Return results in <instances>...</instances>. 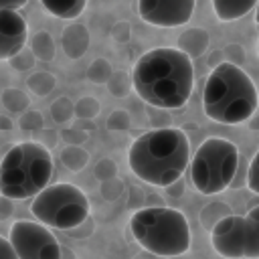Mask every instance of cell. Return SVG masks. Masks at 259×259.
<instances>
[{
	"label": "cell",
	"instance_id": "obj_1",
	"mask_svg": "<svg viewBox=\"0 0 259 259\" xmlns=\"http://www.w3.org/2000/svg\"><path fill=\"white\" fill-rule=\"evenodd\" d=\"M132 81L134 91L148 105L180 109L194 89V65L180 49H152L136 61Z\"/></svg>",
	"mask_w": 259,
	"mask_h": 259
},
{
	"label": "cell",
	"instance_id": "obj_2",
	"mask_svg": "<svg viewBox=\"0 0 259 259\" xmlns=\"http://www.w3.org/2000/svg\"><path fill=\"white\" fill-rule=\"evenodd\" d=\"M132 172L152 186H168L182 178L190 164V142L184 130L158 127L138 136L127 152Z\"/></svg>",
	"mask_w": 259,
	"mask_h": 259
},
{
	"label": "cell",
	"instance_id": "obj_3",
	"mask_svg": "<svg viewBox=\"0 0 259 259\" xmlns=\"http://www.w3.org/2000/svg\"><path fill=\"white\" fill-rule=\"evenodd\" d=\"M257 105V87L239 65L225 61L210 69L202 89V109L208 119L225 125H239L255 115Z\"/></svg>",
	"mask_w": 259,
	"mask_h": 259
},
{
	"label": "cell",
	"instance_id": "obj_4",
	"mask_svg": "<svg viewBox=\"0 0 259 259\" xmlns=\"http://www.w3.org/2000/svg\"><path fill=\"white\" fill-rule=\"evenodd\" d=\"M53 156L38 142L12 144L0 160V194L12 200L34 198L51 184Z\"/></svg>",
	"mask_w": 259,
	"mask_h": 259
},
{
	"label": "cell",
	"instance_id": "obj_5",
	"mask_svg": "<svg viewBox=\"0 0 259 259\" xmlns=\"http://www.w3.org/2000/svg\"><path fill=\"white\" fill-rule=\"evenodd\" d=\"M127 227L136 243L154 255L178 257L190 249V227L178 208L164 204L138 208Z\"/></svg>",
	"mask_w": 259,
	"mask_h": 259
},
{
	"label": "cell",
	"instance_id": "obj_6",
	"mask_svg": "<svg viewBox=\"0 0 259 259\" xmlns=\"http://www.w3.org/2000/svg\"><path fill=\"white\" fill-rule=\"evenodd\" d=\"M239 150L225 138H206L190 158V180L200 194L227 190L239 166Z\"/></svg>",
	"mask_w": 259,
	"mask_h": 259
},
{
	"label": "cell",
	"instance_id": "obj_7",
	"mask_svg": "<svg viewBox=\"0 0 259 259\" xmlns=\"http://www.w3.org/2000/svg\"><path fill=\"white\" fill-rule=\"evenodd\" d=\"M91 204L87 194L69 182H57L42 188L30 202L32 217L57 231H71L89 217Z\"/></svg>",
	"mask_w": 259,
	"mask_h": 259
},
{
	"label": "cell",
	"instance_id": "obj_8",
	"mask_svg": "<svg viewBox=\"0 0 259 259\" xmlns=\"http://www.w3.org/2000/svg\"><path fill=\"white\" fill-rule=\"evenodd\" d=\"M214 253L225 259H259V233L243 214H229L210 231Z\"/></svg>",
	"mask_w": 259,
	"mask_h": 259
},
{
	"label": "cell",
	"instance_id": "obj_9",
	"mask_svg": "<svg viewBox=\"0 0 259 259\" xmlns=\"http://www.w3.org/2000/svg\"><path fill=\"white\" fill-rule=\"evenodd\" d=\"M10 243L18 259H61L59 239L38 221H16L10 227Z\"/></svg>",
	"mask_w": 259,
	"mask_h": 259
},
{
	"label": "cell",
	"instance_id": "obj_10",
	"mask_svg": "<svg viewBox=\"0 0 259 259\" xmlns=\"http://www.w3.org/2000/svg\"><path fill=\"white\" fill-rule=\"evenodd\" d=\"M196 0H138L140 18L152 26L176 28L192 18Z\"/></svg>",
	"mask_w": 259,
	"mask_h": 259
},
{
	"label": "cell",
	"instance_id": "obj_11",
	"mask_svg": "<svg viewBox=\"0 0 259 259\" xmlns=\"http://www.w3.org/2000/svg\"><path fill=\"white\" fill-rule=\"evenodd\" d=\"M28 26L18 10L0 8V61H8L26 47Z\"/></svg>",
	"mask_w": 259,
	"mask_h": 259
},
{
	"label": "cell",
	"instance_id": "obj_12",
	"mask_svg": "<svg viewBox=\"0 0 259 259\" xmlns=\"http://www.w3.org/2000/svg\"><path fill=\"white\" fill-rule=\"evenodd\" d=\"M89 30L85 24L81 22H71L69 26L63 28V34H61V45H63V53L69 57V59H81L87 49H89Z\"/></svg>",
	"mask_w": 259,
	"mask_h": 259
},
{
	"label": "cell",
	"instance_id": "obj_13",
	"mask_svg": "<svg viewBox=\"0 0 259 259\" xmlns=\"http://www.w3.org/2000/svg\"><path fill=\"white\" fill-rule=\"evenodd\" d=\"M210 45V34L204 30V28H198V26H192V28H186L184 32H180L178 36V47L182 53H186L190 59H198L200 55H204V51L208 49Z\"/></svg>",
	"mask_w": 259,
	"mask_h": 259
},
{
	"label": "cell",
	"instance_id": "obj_14",
	"mask_svg": "<svg viewBox=\"0 0 259 259\" xmlns=\"http://www.w3.org/2000/svg\"><path fill=\"white\" fill-rule=\"evenodd\" d=\"M259 0H212V10L221 22H233L249 14Z\"/></svg>",
	"mask_w": 259,
	"mask_h": 259
},
{
	"label": "cell",
	"instance_id": "obj_15",
	"mask_svg": "<svg viewBox=\"0 0 259 259\" xmlns=\"http://www.w3.org/2000/svg\"><path fill=\"white\" fill-rule=\"evenodd\" d=\"M40 4L49 14L63 20H73L85 10L87 0H40Z\"/></svg>",
	"mask_w": 259,
	"mask_h": 259
},
{
	"label": "cell",
	"instance_id": "obj_16",
	"mask_svg": "<svg viewBox=\"0 0 259 259\" xmlns=\"http://www.w3.org/2000/svg\"><path fill=\"white\" fill-rule=\"evenodd\" d=\"M229 214H233V212H231V206H229L227 202H223V200H212V202H208V204L202 206V210H200V214H198V221H200L202 229L210 233V231L214 229V225H217L219 221H223L225 217H229Z\"/></svg>",
	"mask_w": 259,
	"mask_h": 259
},
{
	"label": "cell",
	"instance_id": "obj_17",
	"mask_svg": "<svg viewBox=\"0 0 259 259\" xmlns=\"http://www.w3.org/2000/svg\"><path fill=\"white\" fill-rule=\"evenodd\" d=\"M28 47H30L32 55L40 61H53L55 59V40H53L51 32H47V30L34 32Z\"/></svg>",
	"mask_w": 259,
	"mask_h": 259
},
{
	"label": "cell",
	"instance_id": "obj_18",
	"mask_svg": "<svg viewBox=\"0 0 259 259\" xmlns=\"http://www.w3.org/2000/svg\"><path fill=\"white\" fill-rule=\"evenodd\" d=\"M59 158H61V162H63V166H65L67 170L79 172V170H83V168L87 166V162H89V152H87L83 146H65V148L61 150Z\"/></svg>",
	"mask_w": 259,
	"mask_h": 259
},
{
	"label": "cell",
	"instance_id": "obj_19",
	"mask_svg": "<svg viewBox=\"0 0 259 259\" xmlns=\"http://www.w3.org/2000/svg\"><path fill=\"white\" fill-rule=\"evenodd\" d=\"M2 103L10 113H18L20 115L30 107V97L24 91L16 89V87H6L2 91Z\"/></svg>",
	"mask_w": 259,
	"mask_h": 259
},
{
	"label": "cell",
	"instance_id": "obj_20",
	"mask_svg": "<svg viewBox=\"0 0 259 259\" xmlns=\"http://www.w3.org/2000/svg\"><path fill=\"white\" fill-rule=\"evenodd\" d=\"M57 81H55V75L47 73V71H34L28 79H26V87L32 91V95L36 97H45L49 95L53 89H55Z\"/></svg>",
	"mask_w": 259,
	"mask_h": 259
},
{
	"label": "cell",
	"instance_id": "obj_21",
	"mask_svg": "<svg viewBox=\"0 0 259 259\" xmlns=\"http://www.w3.org/2000/svg\"><path fill=\"white\" fill-rule=\"evenodd\" d=\"M105 85L113 97H127L130 91L134 89V81L125 71H113Z\"/></svg>",
	"mask_w": 259,
	"mask_h": 259
},
{
	"label": "cell",
	"instance_id": "obj_22",
	"mask_svg": "<svg viewBox=\"0 0 259 259\" xmlns=\"http://www.w3.org/2000/svg\"><path fill=\"white\" fill-rule=\"evenodd\" d=\"M49 113H51V117H53L55 123H67V121H71V117L75 115V103H73L69 97L61 95V97H57V99L51 103Z\"/></svg>",
	"mask_w": 259,
	"mask_h": 259
},
{
	"label": "cell",
	"instance_id": "obj_23",
	"mask_svg": "<svg viewBox=\"0 0 259 259\" xmlns=\"http://www.w3.org/2000/svg\"><path fill=\"white\" fill-rule=\"evenodd\" d=\"M111 73H113V67L109 65L107 59H101V57L91 61V65L87 67V79L91 83H97V85H105L109 81Z\"/></svg>",
	"mask_w": 259,
	"mask_h": 259
},
{
	"label": "cell",
	"instance_id": "obj_24",
	"mask_svg": "<svg viewBox=\"0 0 259 259\" xmlns=\"http://www.w3.org/2000/svg\"><path fill=\"white\" fill-rule=\"evenodd\" d=\"M18 127H20L24 134H38V132L45 127V117H42L40 111L28 107L24 113L18 115Z\"/></svg>",
	"mask_w": 259,
	"mask_h": 259
},
{
	"label": "cell",
	"instance_id": "obj_25",
	"mask_svg": "<svg viewBox=\"0 0 259 259\" xmlns=\"http://www.w3.org/2000/svg\"><path fill=\"white\" fill-rule=\"evenodd\" d=\"M123 190H125V184H123V180H119L117 176H115V178H109V180H103L101 186H99V194H101V198L107 200V202L117 200V198L123 194Z\"/></svg>",
	"mask_w": 259,
	"mask_h": 259
},
{
	"label": "cell",
	"instance_id": "obj_26",
	"mask_svg": "<svg viewBox=\"0 0 259 259\" xmlns=\"http://www.w3.org/2000/svg\"><path fill=\"white\" fill-rule=\"evenodd\" d=\"M99 113V101L95 97H81L75 101V115L81 119H93Z\"/></svg>",
	"mask_w": 259,
	"mask_h": 259
},
{
	"label": "cell",
	"instance_id": "obj_27",
	"mask_svg": "<svg viewBox=\"0 0 259 259\" xmlns=\"http://www.w3.org/2000/svg\"><path fill=\"white\" fill-rule=\"evenodd\" d=\"M34 59H36V57L32 55L30 47H24L22 51H18L14 57L8 59V65H10L12 69H16V71H28V69H32Z\"/></svg>",
	"mask_w": 259,
	"mask_h": 259
},
{
	"label": "cell",
	"instance_id": "obj_28",
	"mask_svg": "<svg viewBox=\"0 0 259 259\" xmlns=\"http://www.w3.org/2000/svg\"><path fill=\"white\" fill-rule=\"evenodd\" d=\"M247 188L253 194H259V150L257 154L251 158L249 168H247Z\"/></svg>",
	"mask_w": 259,
	"mask_h": 259
},
{
	"label": "cell",
	"instance_id": "obj_29",
	"mask_svg": "<svg viewBox=\"0 0 259 259\" xmlns=\"http://www.w3.org/2000/svg\"><path fill=\"white\" fill-rule=\"evenodd\" d=\"M107 127L113 132H127V127H130V115H127V111H123V109H117V111H111V115L107 117Z\"/></svg>",
	"mask_w": 259,
	"mask_h": 259
},
{
	"label": "cell",
	"instance_id": "obj_30",
	"mask_svg": "<svg viewBox=\"0 0 259 259\" xmlns=\"http://www.w3.org/2000/svg\"><path fill=\"white\" fill-rule=\"evenodd\" d=\"M95 176H97V180H109V178H115L117 176V166H115V162L113 160H109V158H103V160H99L97 162V166H95Z\"/></svg>",
	"mask_w": 259,
	"mask_h": 259
},
{
	"label": "cell",
	"instance_id": "obj_31",
	"mask_svg": "<svg viewBox=\"0 0 259 259\" xmlns=\"http://www.w3.org/2000/svg\"><path fill=\"white\" fill-rule=\"evenodd\" d=\"M166 111H168V109H162V107H152V109H148V119H150L152 130L168 127V125H170V113H166Z\"/></svg>",
	"mask_w": 259,
	"mask_h": 259
},
{
	"label": "cell",
	"instance_id": "obj_32",
	"mask_svg": "<svg viewBox=\"0 0 259 259\" xmlns=\"http://www.w3.org/2000/svg\"><path fill=\"white\" fill-rule=\"evenodd\" d=\"M223 55H225V61L233 63V65H243L245 61V49L237 42H229L227 47H223Z\"/></svg>",
	"mask_w": 259,
	"mask_h": 259
},
{
	"label": "cell",
	"instance_id": "obj_33",
	"mask_svg": "<svg viewBox=\"0 0 259 259\" xmlns=\"http://www.w3.org/2000/svg\"><path fill=\"white\" fill-rule=\"evenodd\" d=\"M61 138L65 140L67 146H81L87 140V132L79 127H67V130H61Z\"/></svg>",
	"mask_w": 259,
	"mask_h": 259
},
{
	"label": "cell",
	"instance_id": "obj_34",
	"mask_svg": "<svg viewBox=\"0 0 259 259\" xmlns=\"http://www.w3.org/2000/svg\"><path fill=\"white\" fill-rule=\"evenodd\" d=\"M132 36V26L130 22L125 20H117L113 26H111V38L117 40V42H127Z\"/></svg>",
	"mask_w": 259,
	"mask_h": 259
},
{
	"label": "cell",
	"instance_id": "obj_35",
	"mask_svg": "<svg viewBox=\"0 0 259 259\" xmlns=\"http://www.w3.org/2000/svg\"><path fill=\"white\" fill-rule=\"evenodd\" d=\"M130 190L134 192V194H130L132 198L127 200V206H132V208H144L146 206V194L148 192H144V190H140V188H136V186H130Z\"/></svg>",
	"mask_w": 259,
	"mask_h": 259
},
{
	"label": "cell",
	"instance_id": "obj_36",
	"mask_svg": "<svg viewBox=\"0 0 259 259\" xmlns=\"http://www.w3.org/2000/svg\"><path fill=\"white\" fill-rule=\"evenodd\" d=\"M247 168H249V164L245 166V164H243V160H239V166H237L235 178H233V182H231V186H229V188H241L243 184L247 186Z\"/></svg>",
	"mask_w": 259,
	"mask_h": 259
},
{
	"label": "cell",
	"instance_id": "obj_37",
	"mask_svg": "<svg viewBox=\"0 0 259 259\" xmlns=\"http://www.w3.org/2000/svg\"><path fill=\"white\" fill-rule=\"evenodd\" d=\"M14 212V204H12V198L0 194V223L2 221H8Z\"/></svg>",
	"mask_w": 259,
	"mask_h": 259
},
{
	"label": "cell",
	"instance_id": "obj_38",
	"mask_svg": "<svg viewBox=\"0 0 259 259\" xmlns=\"http://www.w3.org/2000/svg\"><path fill=\"white\" fill-rule=\"evenodd\" d=\"M0 259H18L10 239H4L2 235H0Z\"/></svg>",
	"mask_w": 259,
	"mask_h": 259
},
{
	"label": "cell",
	"instance_id": "obj_39",
	"mask_svg": "<svg viewBox=\"0 0 259 259\" xmlns=\"http://www.w3.org/2000/svg\"><path fill=\"white\" fill-rule=\"evenodd\" d=\"M164 190H166V194H170V196L178 198V196H182V194H184V180H182V178H178V180H174L172 184L164 186Z\"/></svg>",
	"mask_w": 259,
	"mask_h": 259
},
{
	"label": "cell",
	"instance_id": "obj_40",
	"mask_svg": "<svg viewBox=\"0 0 259 259\" xmlns=\"http://www.w3.org/2000/svg\"><path fill=\"white\" fill-rule=\"evenodd\" d=\"M247 221L253 225V229L259 233V204H255V206H251L249 210H247Z\"/></svg>",
	"mask_w": 259,
	"mask_h": 259
},
{
	"label": "cell",
	"instance_id": "obj_41",
	"mask_svg": "<svg viewBox=\"0 0 259 259\" xmlns=\"http://www.w3.org/2000/svg\"><path fill=\"white\" fill-rule=\"evenodd\" d=\"M221 63H225V55H223V49H217V51H212V53H210V57H208L206 65H208L210 69H214V67H217V65H221Z\"/></svg>",
	"mask_w": 259,
	"mask_h": 259
},
{
	"label": "cell",
	"instance_id": "obj_42",
	"mask_svg": "<svg viewBox=\"0 0 259 259\" xmlns=\"http://www.w3.org/2000/svg\"><path fill=\"white\" fill-rule=\"evenodd\" d=\"M26 4V0H0V8H10V10H18Z\"/></svg>",
	"mask_w": 259,
	"mask_h": 259
},
{
	"label": "cell",
	"instance_id": "obj_43",
	"mask_svg": "<svg viewBox=\"0 0 259 259\" xmlns=\"http://www.w3.org/2000/svg\"><path fill=\"white\" fill-rule=\"evenodd\" d=\"M0 130H2V132L12 130V119H10L8 115H0Z\"/></svg>",
	"mask_w": 259,
	"mask_h": 259
},
{
	"label": "cell",
	"instance_id": "obj_44",
	"mask_svg": "<svg viewBox=\"0 0 259 259\" xmlns=\"http://www.w3.org/2000/svg\"><path fill=\"white\" fill-rule=\"evenodd\" d=\"M61 259H75V253L69 247H63L61 249Z\"/></svg>",
	"mask_w": 259,
	"mask_h": 259
},
{
	"label": "cell",
	"instance_id": "obj_45",
	"mask_svg": "<svg viewBox=\"0 0 259 259\" xmlns=\"http://www.w3.org/2000/svg\"><path fill=\"white\" fill-rule=\"evenodd\" d=\"M249 121H251V125H253V130H259V115H257V113H255V115H253V117H251Z\"/></svg>",
	"mask_w": 259,
	"mask_h": 259
},
{
	"label": "cell",
	"instance_id": "obj_46",
	"mask_svg": "<svg viewBox=\"0 0 259 259\" xmlns=\"http://www.w3.org/2000/svg\"><path fill=\"white\" fill-rule=\"evenodd\" d=\"M257 10H255V24L259 26V2H257V6H255Z\"/></svg>",
	"mask_w": 259,
	"mask_h": 259
},
{
	"label": "cell",
	"instance_id": "obj_47",
	"mask_svg": "<svg viewBox=\"0 0 259 259\" xmlns=\"http://www.w3.org/2000/svg\"><path fill=\"white\" fill-rule=\"evenodd\" d=\"M257 55H259V40H257Z\"/></svg>",
	"mask_w": 259,
	"mask_h": 259
}]
</instances>
